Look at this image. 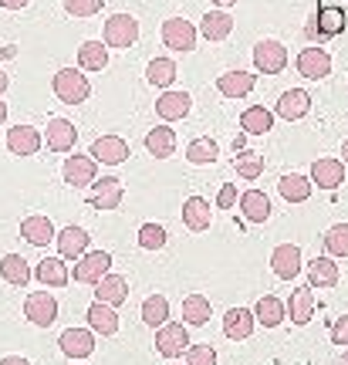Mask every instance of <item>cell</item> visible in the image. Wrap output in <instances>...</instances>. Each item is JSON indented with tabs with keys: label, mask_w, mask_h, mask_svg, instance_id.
I'll use <instances>...</instances> for the list:
<instances>
[{
	"label": "cell",
	"mask_w": 348,
	"mask_h": 365,
	"mask_svg": "<svg viewBox=\"0 0 348 365\" xmlns=\"http://www.w3.org/2000/svg\"><path fill=\"white\" fill-rule=\"evenodd\" d=\"M11 88V78H7V71H0V95Z\"/></svg>",
	"instance_id": "obj_51"
},
{
	"label": "cell",
	"mask_w": 348,
	"mask_h": 365,
	"mask_svg": "<svg viewBox=\"0 0 348 365\" xmlns=\"http://www.w3.org/2000/svg\"><path fill=\"white\" fill-rule=\"evenodd\" d=\"M163 44L173 48V51H193L196 48V27L186 21V17H169L163 21Z\"/></svg>",
	"instance_id": "obj_6"
},
{
	"label": "cell",
	"mask_w": 348,
	"mask_h": 365,
	"mask_svg": "<svg viewBox=\"0 0 348 365\" xmlns=\"http://www.w3.org/2000/svg\"><path fill=\"white\" fill-rule=\"evenodd\" d=\"M233 203H237V186L233 182H223L217 193V207L220 210H233Z\"/></svg>",
	"instance_id": "obj_47"
},
{
	"label": "cell",
	"mask_w": 348,
	"mask_h": 365,
	"mask_svg": "<svg viewBox=\"0 0 348 365\" xmlns=\"http://www.w3.org/2000/svg\"><path fill=\"white\" fill-rule=\"evenodd\" d=\"M254 85H257V78L250 75V71H223L217 78V91L223 95V98H247L250 91H254Z\"/></svg>",
	"instance_id": "obj_17"
},
{
	"label": "cell",
	"mask_w": 348,
	"mask_h": 365,
	"mask_svg": "<svg viewBox=\"0 0 348 365\" xmlns=\"http://www.w3.org/2000/svg\"><path fill=\"white\" fill-rule=\"evenodd\" d=\"M308 112H311V95L304 88H291L277 98V115L287 118V122H297V118H304Z\"/></svg>",
	"instance_id": "obj_24"
},
{
	"label": "cell",
	"mask_w": 348,
	"mask_h": 365,
	"mask_svg": "<svg viewBox=\"0 0 348 365\" xmlns=\"http://www.w3.org/2000/svg\"><path fill=\"white\" fill-rule=\"evenodd\" d=\"M183 355H186V365H217V352H213L210 341H203V345H190Z\"/></svg>",
	"instance_id": "obj_45"
},
{
	"label": "cell",
	"mask_w": 348,
	"mask_h": 365,
	"mask_svg": "<svg viewBox=\"0 0 348 365\" xmlns=\"http://www.w3.org/2000/svg\"><path fill=\"white\" fill-rule=\"evenodd\" d=\"M142 322L149 328H159L169 322V301L163 294H149V298L142 301Z\"/></svg>",
	"instance_id": "obj_39"
},
{
	"label": "cell",
	"mask_w": 348,
	"mask_h": 365,
	"mask_svg": "<svg viewBox=\"0 0 348 365\" xmlns=\"http://www.w3.org/2000/svg\"><path fill=\"white\" fill-rule=\"evenodd\" d=\"M332 341H335V345H348V314H342V318L332 322Z\"/></svg>",
	"instance_id": "obj_48"
},
{
	"label": "cell",
	"mask_w": 348,
	"mask_h": 365,
	"mask_svg": "<svg viewBox=\"0 0 348 365\" xmlns=\"http://www.w3.org/2000/svg\"><path fill=\"white\" fill-rule=\"evenodd\" d=\"M58 345H61V352L68 359H88L95 352V335H91L88 328H68V331H61Z\"/></svg>",
	"instance_id": "obj_16"
},
{
	"label": "cell",
	"mask_w": 348,
	"mask_h": 365,
	"mask_svg": "<svg viewBox=\"0 0 348 365\" xmlns=\"http://www.w3.org/2000/svg\"><path fill=\"white\" fill-rule=\"evenodd\" d=\"M145 78H149V85H155V88H169V85L176 81V65H173L169 58H153L149 68H145Z\"/></svg>",
	"instance_id": "obj_41"
},
{
	"label": "cell",
	"mask_w": 348,
	"mask_h": 365,
	"mask_svg": "<svg viewBox=\"0 0 348 365\" xmlns=\"http://www.w3.org/2000/svg\"><path fill=\"white\" fill-rule=\"evenodd\" d=\"M31 274H34L44 287H65L68 281H71V271H68V264L61 261V257H44Z\"/></svg>",
	"instance_id": "obj_26"
},
{
	"label": "cell",
	"mask_w": 348,
	"mask_h": 365,
	"mask_svg": "<svg viewBox=\"0 0 348 365\" xmlns=\"http://www.w3.org/2000/svg\"><path fill=\"white\" fill-rule=\"evenodd\" d=\"M27 4H31V0H0V7H7V11H21Z\"/></svg>",
	"instance_id": "obj_49"
},
{
	"label": "cell",
	"mask_w": 348,
	"mask_h": 365,
	"mask_svg": "<svg viewBox=\"0 0 348 365\" xmlns=\"http://www.w3.org/2000/svg\"><path fill=\"white\" fill-rule=\"evenodd\" d=\"M297 75H304L311 81H322L332 75V54L324 48H304L297 54Z\"/></svg>",
	"instance_id": "obj_10"
},
{
	"label": "cell",
	"mask_w": 348,
	"mask_h": 365,
	"mask_svg": "<svg viewBox=\"0 0 348 365\" xmlns=\"http://www.w3.org/2000/svg\"><path fill=\"white\" fill-rule=\"evenodd\" d=\"M24 314L38 328H48V325H54V318H58V301H54L51 291H34V294H27V301H24Z\"/></svg>",
	"instance_id": "obj_7"
},
{
	"label": "cell",
	"mask_w": 348,
	"mask_h": 365,
	"mask_svg": "<svg viewBox=\"0 0 348 365\" xmlns=\"http://www.w3.org/2000/svg\"><path fill=\"white\" fill-rule=\"evenodd\" d=\"M311 182H318L322 190H338L345 182V163L342 159H314Z\"/></svg>",
	"instance_id": "obj_21"
},
{
	"label": "cell",
	"mask_w": 348,
	"mask_h": 365,
	"mask_svg": "<svg viewBox=\"0 0 348 365\" xmlns=\"http://www.w3.org/2000/svg\"><path fill=\"white\" fill-rule=\"evenodd\" d=\"M284 308L291 312V322H295V325H308L311 318H314V294H311V287H295V291H291V301H287Z\"/></svg>",
	"instance_id": "obj_28"
},
{
	"label": "cell",
	"mask_w": 348,
	"mask_h": 365,
	"mask_svg": "<svg viewBox=\"0 0 348 365\" xmlns=\"http://www.w3.org/2000/svg\"><path fill=\"white\" fill-rule=\"evenodd\" d=\"M254 328H257V322H254V312H250V308H230V312L223 314V335L233 341L250 339Z\"/></svg>",
	"instance_id": "obj_18"
},
{
	"label": "cell",
	"mask_w": 348,
	"mask_h": 365,
	"mask_svg": "<svg viewBox=\"0 0 348 365\" xmlns=\"http://www.w3.org/2000/svg\"><path fill=\"white\" fill-rule=\"evenodd\" d=\"M345 365H348V349H345Z\"/></svg>",
	"instance_id": "obj_55"
},
{
	"label": "cell",
	"mask_w": 348,
	"mask_h": 365,
	"mask_svg": "<svg viewBox=\"0 0 348 365\" xmlns=\"http://www.w3.org/2000/svg\"><path fill=\"white\" fill-rule=\"evenodd\" d=\"M95 163H105V166H118L129 159V143L122 135H102L91 143V153H88Z\"/></svg>",
	"instance_id": "obj_11"
},
{
	"label": "cell",
	"mask_w": 348,
	"mask_h": 365,
	"mask_svg": "<svg viewBox=\"0 0 348 365\" xmlns=\"http://www.w3.org/2000/svg\"><path fill=\"white\" fill-rule=\"evenodd\" d=\"M95 301H102L108 308H118L129 301V281L122 274H105L102 281L95 284Z\"/></svg>",
	"instance_id": "obj_13"
},
{
	"label": "cell",
	"mask_w": 348,
	"mask_h": 365,
	"mask_svg": "<svg viewBox=\"0 0 348 365\" xmlns=\"http://www.w3.org/2000/svg\"><path fill=\"white\" fill-rule=\"evenodd\" d=\"M200 31H203V38L207 41H227L230 38V31H233V17L227 11H207L203 14Z\"/></svg>",
	"instance_id": "obj_35"
},
{
	"label": "cell",
	"mask_w": 348,
	"mask_h": 365,
	"mask_svg": "<svg viewBox=\"0 0 348 365\" xmlns=\"http://www.w3.org/2000/svg\"><path fill=\"white\" fill-rule=\"evenodd\" d=\"M41 132L34 129V125H14V129H7V149H11L14 156H34L41 149Z\"/></svg>",
	"instance_id": "obj_20"
},
{
	"label": "cell",
	"mask_w": 348,
	"mask_h": 365,
	"mask_svg": "<svg viewBox=\"0 0 348 365\" xmlns=\"http://www.w3.org/2000/svg\"><path fill=\"white\" fill-rule=\"evenodd\" d=\"M217 156H220V145L213 139H193L186 145V159L193 166H210V163H217Z\"/></svg>",
	"instance_id": "obj_42"
},
{
	"label": "cell",
	"mask_w": 348,
	"mask_h": 365,
	"mask_svg": "<svg viewBox=\"0 0 348 365\" xmlns=\"http://www.w3.org/2000/svg\"><path fill=\"white\" fill-rule=\"evenodd\" d=\"M122 196H126V186H122V180H116V176H102V180L91 182L88 203L95 210H118Z\"/></svg>",
	"instance_id": "obj_8"
},
{
	"label": "cell",
	"mask_w": 348,
	"mask_h": 365,
	"mask_svg": "<svg viewBox=\"0 0 348 365\" xmlns=\"http://www.w3.org/2000/svg\"><path fill=\"white\" fill-rule=\"evenodd\" d=\"M51 88L65 105H81V102H88V95H91L88 78L78 68H61L51 78Z\"/></svg>",
	"instance_id": "obj_1"
},
{
	"label": "cell",
	"mask_w": 348,
	"mask_h": 365,
	"mask_svg": "<svg viewBox=\"0 0 348 365\" xmlns=\"http://www.w3.org/2000/svg\"><path fill=\"white\" fill-rule=\"evenodd\" d=\"M183 223H186V230H193V234L210 230L213 213H210V203L203 200V196H190V200L183 203Z\"/></svg>",
	"instance_id": "obj_23"
},
{
	"label": "cell",
	"mask_w": 348,
	"mask_h": 365,
	"mask_svg": "<svg viewBox=\"0 0 348 365\" xmlns=\"http://www.w3.org/2000/svg\"><path fill=\"white\" fill-rule=\"evenodd\" d=\"M44 139H48V149H51V153H71L78 143V129L68 118H51Z\"/></svg>",
	"instance_id": "obj_22"
},
{
	"label": "cell",
	"mask_w": 348,
	"mask_h": 365,
	"mask_svg": "<svg viewBox=\"0 0 348 365\" xmlns=\"http://www.w3.org/2000/svg\"><path fill=\"white\" fill-rule=\"evenodd\" d=\"M324 250L328 257H348V223H335L324 234Z\"/></svg>",
	"instance_id": "obj_43"
},
{
	"label": "cell",
	"mask_w": 348,
	"mask_h": 365,
	"mask_svg": "<svg viewBox=\"0 0 348 365\" xmlns=\"http://www.w3.org/2000/svg\"><path fill=\"white\" fill-rule=\"evenodd\" d=\"M233 170H237V176H244V180L254 182L264 176V156L254 153V149H240V153L233 156Z\"/></svg>",
	"instance_id": "obj_38"
},
{
	"label": "cell",
	"mask_w": 348,
	"mask_h": 365,
	"mask_svg": "<svg viewBox=\"0 0 348 365\" xmlns=\"http://www.w3.org/2000/svg\"><path fill=\"white\" fill-rule=\"evenodd\" d=\"M287 318V308H284L281 298H274V294H264L257 301V308H254V322L264 328H277Z\"/></svg>",
	"instance_id": "obj_30"
},
{
	"label": "cell",
	"mask_w": 348,
	"mask_h": 365,
	"mask_svg": "<svg viewBox=\"0 0 348 365\" xmlns=\"http://www.w3.org/2000/svg\"><path fill=\"white\" fill-rule=\"evenodd\" d=\"M108 65V48H105L102 41H85L81 48H78V68H85V71H102Z\"/></svg>",
	"instance_id": "obj_37"
},
{
	"label": "cell",
	"mask_w": 348,
	"mask_h": 365,
	"mask_svg": "<svg viewBox=\"0 0 348 365\" xmlns=\"http://www.w3.org/2000/svg\"><path fill=\"white\" fill-rule=\"evenodd\" d=\"M311 186H314V182H311L308 176H301V173H284L281 182H277V190H281V196L287 203H304L311 196Z\"/></svg>",
	"instance_id": "obj_34"
},
{
	"label": "cell",
	"mask_w": 348,
	"mask_h": 365,
	"mask_svg": "<svg viewBox=\"0 0 348 365\" xmlns=\"http://www.w3.org/2000/svg\"><path fill=\"white\" fill-rule=\"evenodd\" d=\"M85 318H88V328L98 331V335H116L118 331V312L108 308V304H102V301H95Z\"/></svg>",
	"instance_id": "obj_31"
},
{
	"label": "cell",
	"mask_w": 348,
	"mask_h": 365,
	"mask_svg": "<svg viewBox=\"0 0 348 365\" xmlns=\"http://www.w3.org/2000/svg\"><path fill=\"white\" fill-rule=\"evenodd\" d=\"M183 318H186V325H207L210 298H203V294H186V298H183Z\"/></svg>",
	"instance_id": "obj_40"
},
{
	"label": "cell",
	"mask_w": 348,
	"mask_h": 365,
	"mask_svg": "<svg viewBox=\"0 0 348 365\" xmlns=\"http://www.w3.org/2000/svg\"><path fill=\"white\" fill-rule=\"evenodd\" d=\"M335 284H338L335 257H314L308 264V287H335Z\"/></svg>",
	"instance_id": "obj_33"
},
{
	"label": "cell",
	"mask_w": 348,
	"mask_h": 365,
	"mask_svg": "<svg viewBox=\"0 0 348 365\" xmlns=\"http://www.w3.org/2000/svg\"><path fill=\"white\" fill-rule=\"evenodd\" d=\"M345 31V14L338 7H318V14L311 17L308 24V34L318 41H328V38H338Z\"/></svg>",
	"instance_id": "obj_9"
},
{
	"label": "cell",
	"mask_w": 348,
	"mask_h": 365,
	"mask_svg": "<svg viewBox=\"0 0 348 365\" xmlns=\"http://www.w3.org/2000/svg\"><path fill=\"white\" fill-rule=\"evenodd\" d=\"M254 65L264 75H281L284 65H287V48H284L281 41H271V38L257 41L254 44Z\"/></svg>",
	"instance_id": "obj_5"
},
{
	"label": "cell",
	"mask_w": 348,
	"mask_h": 365,
	"mask_svg": "<svg viewBox=\"0 0 348 365\" xmlns=\"http://www.w3.org/2000/svg\"><path fill=\"white\" fill-rule=\"evenodd\" d=\"M54 240H58V254H61V261H78L85 250H88V230H81V227H65L61 234H54Z\"/></svg>",
	"instance_id": "obj_14"
},
{
	"label": "cell",
	"mask_w": 348,
	"mask_h": 365,
	"mask_svg": "<svg viewBox=\"0 0 348 365\" xmlns=\"http://www.w3.org/2000/svg\"><path fill=\"white\" fill-rule=\"evenodd\" d=\"M145 149H149V156H155V159H169L173 153H176V132L169 129V125H155V129H149V135H145Z\"/></svg>",
	"instance_id": "obj_29"
},
{
	"label": "cell",
	"mask_w": 348,
	"mask_h": 365,
	"mask_svg": "<svg viewBox=\"0 0 348 365\" xmlns=\"http://www.w3.org/2000/svg\"><path fill=\"white\" fill-rule=\"evenodd\" d=\"M0 277H4L7 284H14V287H24L34 274H31V264H27L21 254H7V257L0 261Z\"/></svg>",
	"instance_id": "obj_36"
},
{
	"label": "cell",
	"mask_w": 348,
	"mask_h": 365,
	"mask_svg": "<svg viewBox=\"0 0 348 365\" xmlns=\"http://www.w3.org/2000/svg\"><path fill=\"white\" fill-rule=\"evenodd\" d=\"M139 38V21L132 14H112L105 21V48H132Z\"/></svg>",
	"instance_id": "obj_2"
},
{
	"label": "cell",
	"mask_w": 348,
	"mask_h": 365,
	"mask_svg": "<svg viewBox=\"0 0 348 365\" xmlns=\"http://www.w3.org/2000/svg\"><path fill=\"white\" fill-rule=\"evenodd\" d=\"M271 267L281 281L297 277V274H301V247H297V244H281V247H274Z\"/></svg>",
	"instance_id": "obj_19"
},
{
	"label": "cell",
	"mask_w": 348,
	"mask_h": 365,
	"mask_svg": "<svg viewBox=\"0 0 348 365\" xmlns=\"http://www.w3.org/2000/svg\"><path fill=\"white\" fill-rule=\"evenodd\" d=\"M112 267V254H105V250H85L75 264V281L78 284H98L105 274Z\"/></svg>",
	"instance_id": "obj_4"
},
{
	"label": "cell",
	"mask_w": 348,
	"mask_h": 365,
	"mask_svg": "<svg viewBox=\"0 0 348 365\" xmlns=\"http://www.w3.org/2000/svg\"><path fill=\"white\" fill-rule=\"evenodd\" d=\"M65 11L75 17H95L102 11V0H65Z\"/></svg>",
	"instance_id": "obj_46"
},
{
	"label": "cell",
	"mask_w": 348,
	"mask_h": 365,
	"mask_svg": "<svg viewBox=\"0 0 348 365\" xmlns=\"http://www.w3.org/2000/svg\"><path fill=\"white\" fill-rule=\"evenodd\" d=\"M342 156H345V163H348V139L342 143Z\"/></svg>",
	"instance_id": "obj_54"
},
{
	"label": "cell",
	"mask_w": 348,
	"mask_h": 365,
	"mask_svg": "<svg viewBox=\"0 0 348 365\" xmlns=\"http://www.w3.org/2000/svg\"><path fill=\"white\" fill-rule=\"evenodd\" d=\"M4 122H7V105L0 102V125H4Z\"/></svg>",
	"instance_id": "obj_52"
},
{
	"label": "cell",
	"mask_w": 348,
	"mask_h": 365,
	"mask_svg": "<svg viewBox=\"0 0 348 365\" xmlns=\"http://www.w3.org/2000/svg\"><path fill=\"white\" fill-rule=\"evenodd\" d=\"M61 176H65V182L68 186H75V190L91 186V182L98 180V163H95L91 156H68Z\"/></svg>",
	"instance_id": "obj_12"
},
{
	"label": "cell",
	"mask_w": 348,
	"mask_h": 365,
	"mask_svg": "<svg viewBox=\"0 0 348 365\" xmlns=\"http://www.w3.org/2000/svg\"><path fill=\"white\" fill-rule=\"evenodd\" d=\"M240 213L247 223H267L271 220V200L260 193V190H247L240 196Z\"/></svg>",
	"instance_id": "obj_27"
},
{
	"label": "cell",
	"mask_w": 348,
	"mask_h": 365,
	"mask_svg": "<svg viewBox=\"0 0 348 365\" xmlns=\"http://www.w3.org/2000/svg\"><path fill=\"white\" fill-rule=\"evenodd\" d=\"M240 129H244V135H264V132H271L274 112H267L264 105H250V108H244V115H240Z\"/></svg>",
	"instance_id": "obj_32"
},
{
	"label": "cell",
	"mask_w": 348,
	"mask_h": 365,
	"mask_svg": "<svg viewBox=\"0 0 348 365\" xmlns=\"http://www.w3.org/2000/svg\"><path fill=\"white\" fill-rule=\"evenodd\" d=\"M21 237H24L27 244H34V247H48L54 240V223L48 220V217H41V213L24 217V220H21Z\"/></svg>",
	"instance_id": "obj_25"
},
{
	"label": "cell",
	"mask_w": 348,
	"mask_h": 365,
	"mask_svg": "<svg viewBox=\"0 0 348 365\" xmlns=\"http://www.w3.org/2000/svg\"><path fill=\"white\" fill-rule=\"evenodd\" d=\"M190 345H193V341H190L186 325L166 322V325H159V331H155V352L166 355V359H183V352H186Z\"/></svg>",
	"instance_id": "obj_3"
},
{
	"label": "cell",
	"mask_w": 348,
	"mask_h": 365,
	"mask_svg": "<svg viewBox=\"0 0 348 365\" xmlns=\"http://www.w3.org/2000/svg\"><path fill=\"white\" fill-rule=\"evenodd\" d=\"M193 108V98L186 91H163L159 102H155V115L163 122H176V118H186Z\"/></svg>",
	"instance_id": "obj_15"
},
{
	"label": "cell",
	"mask_w": 348,
	"mask_h": 365,
	"mask_svg": "<svg viewBox=\"0 0 348 365\" xmlns=\"http://www.w3.org/2000/svg\"><path fill=\"white\" fill-rule=\"evenodd\" d=\"M0 365H31V362L21 359V355H7V359H0Z\"/></svg>",
	"instance_id": "obj_50"
},
{
	"label": "cell",
	"mask_w": 348,
	"mask_h": 365,
	"mask_svg": "<svg viewBox=\"0 0 348 365\" xmlns=\"http://www.w3.org/2000/svg\"><path fill=\"white\" fill-rule=\"evenodd\" d=\"M213 4H217V7H233L237 0H213Z\"/></svg>",
	"instance_id": "obj_53"
},
{
	"label": "cell",
	"mask_w": 348,
	"mask_h": 365,
	"mask_svg": "<svg viewBox=\"0 0 348 365\" xmlns=\"http://www.w3.org/2000/svg\"><path fill=\"white\" fill-rule=\"evenodd\" d=\"M139 247L142 250H163L166 247V230L159 223H142L139 227Z\"/></svg>",
	"instance_id": "obj_44"
}]
</instances>
